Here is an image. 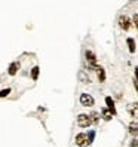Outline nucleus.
Segmentation results:
<instances>
[{"label": "nucleus", "mask_w": 138, "mask_h": 147, "mask_svg": "<svg viewBox=\"0 0 138 147\" xmlns=\"http://www.w3.org/2000/svg\"><path fill=\"white\" fill-rule=\"evenodd\" d=\"M85 58H86V63H88L89 68H91V70L94 71V70H95V67L98 65L95 54H94L92 51H86V52H85Z\"/></svg>", "instance_id": "nucleus-1"}, {"label": "nucleus", "mask_w": 138, "mask_h": 147, "mask_svg": "<svg viewBox=\"0 0 138 147\" xmlns=\"http://www.w3.org/2000/svg\"><path fill=\"white\" fill-rule=\"evenodd\" d=\"M76 144L79 147H89L91 141L88 138V134H77L76 135Z\"/></svg>", "instance_id": "nucleus-2"}, {"label": "nucleus", "mask_w": 138, "mask_h": 147, "mask_svg": "<svg viewBox=\"0 0 138 147\" xmlns=\"http://www.w3.org/2000/svg\"><path fill=\"white\" fill-rule=\"evenodd\" d=\"M117 22H119V27L122 28L123 31H128L129 28H131V20H129L126 15H120Z\"/></svg>", "instance_id": "nucleus-3"}, {"label": "nucleus", "mask_w": 138, "mask_h": 147, "mask_svg": "<svg viewBox=\"0 0 138 147\" xmlns=\"http://www.w3.org/2000/svg\"><path fill=\"white\" fill-rule=\"evenodd\" d=\"M80 104L83 107H92L95 104V100H94L89 94H82L80 95Z\"/></svg>", "instance_id": "nucleus-4"}, {"label": "nucleus", "mask_w": 138, "mask_h": 147, "mask_svg": "<svg viewBox=\"0 0 138 147\" xmlns=\"http://www.w3.org/2000/svg\"><path fill=\"white\" fill-rule=\"evenodd\" d=\"M77 125H79L80 128H86L91 125V120H89V115H83L80 113L79 116H77Z\"/></svg>", "instance_id": "nucleus-5"}, {"label": "nucleus", "mask_w": 138, "mask_h": 147, "mask_svg": "<svg viewBox=\"0 0 138 147\" xmlns=\"http://www.w3.org/2000/svg\"><path fill=\"white\" fill-rule=\"evenodd\" d=\"M128 111L134 119H138V102H131L128 106Z\"/></svg>", "instance_id": "nucleus-6"}, {"label": "nucleus", "mask_w": 138, "mask_h": 147, "mask_svg": "<svg viewBox=\"0 0 138 147\" xmlns=\"http://www.w3.org/2000/svg\"><path fill=\"white\" fill-rule=\"evenodd\" d=\"M94 71L97 73V76H98V80H100L101 83H102V82H106V70H104V68H102L101 65H97Z\"/></svg>", "instance_id": "nucleus-7"}, {"label": "nucleus", "mask_w": 138, "mask_h": 147, "mask_svg": "<svg viewBox=\"0 0 138 147\" xmlns=\"http://www.w3.org/2000/svg\"><path fill=\"white\" fill-rule=\"evenodd\" d=\"M18 70H20V63H12L11 65H9V68H7V73H9V76H15L16 73H18Z\"/></svg>", "instance_id": "nucleus-8"}, {"label": "nucleus", "mask_w": 138, "mask_h": 147, "mask_svg": "<svg viewBox=\"0 0 138 147\" xmlns=\"http://www.w3.org/2000/svg\"><path fill=\"white\" fill-rule=\"evenodd\" d=\"M128 132L131 134L132 137H138V125H137L135 122L129 123V126H128Z\"/></svg>", "instance_id": "nucleus-9"}, {"label": "nucleus", "mask_w": 138, "mask_h": 147, "mask_svg": "<svg viewBox=\"0 0 138 147\" xmlns=\"http://www.w3.org/2000/svg\"><path fill=\"white\" fill-rule=\"evenodd\" d=\"M126 43H128V49H129V52L134 54L135 51H137V45H135V40L132 37H128L126 39Z\"/></svg>", "instance_id": "nucleus-10"}, {"label": "nucleus", "mask_w": 138, "mask_h": 147, "mask_svg": "<svg viewBox=\"0 0 138 147\" xmlns=\"http://www.w3.org/2000/svg\"><path fill=\"white\" fill-rule=\"evenodd\" d=\"M89 120H91V125H97L100 122V115L97 111H91L89 113Z\"/></svg>", "instance_id": "nucleus-11"}, {"label": "nucleus", "mask_w": 138, "mask_h": 147, "mask_svg": "<svg viewBox=\"0 0 138 147\" xmlns=\"http://www.w3.org/2000/svg\"><path fill=\"white\" fill-rule=\"evenodd\" d=\"M101 116H102V119H104V120H110L111 117L114 116V113H113V111H111L110 109H102Z\"/></svg>", "instance_id": "nucleus-12"}, {"label": "nucleus", "mask_w": 138, "mask_h": 147, "mask_svg": "<svg viewBox=\"0 0 138 147\" xmlns=\"http://www.w3.org/2000/svg\"><path fill=\"white\" fill-rule=\"evenodd\" d=\"M106 104H107V109H110V110L116 115V106H114L113 98H111V97H106Z\"/></svg>", "instance_id": "nucleus-13"}, {"label": "nucleus", "mask_w": 138, "mask_h": 147, "mask_svg": "<svg viewBox=\"0 0 138 147\" xmlns=\"http://www.w3.org/2000/svg\"><path fill=\"white\" fill-rule=\"evenodd\" d=\"M79 79H80V82H82V83H85V85H88V83L91 82L89 76L86 74V71H83V70H82V71L79 73Z\"/></svg>", "instance_id": "nucleus-14"}, {"label": "nucleus", "mask_w": 138, "mask_h": 147, "mask_svg": "<svg viewBox=\"0 0 138 147\" xmlns=\"http://www.w3.org/2000/svg\"><path fill=\"white\" fill-rule=\"evenodd\" d=\"M39 71H40V68H39L37 65H36V67H33V70H31V79H33V80H37Z\"/></svg>", "instance_id": "nucleus-15"}, {"label": "nucleus", "mask_w": 138, "mask_h": 147, "mask_svg": "<svg viewBox=\"0 0 138 147\" xmlns=\"http://www.w3.org/2000/svg\"><path fill=\"white\" fill-rule=\"evenodd\" d=\"M11 94V88H6V89H2L0 91V98H5V97H7V95Z\"/></svg>", "instance_id": "nucleus-16"}, {"label": "nucleus", "mask_w": 138, "mask_h": 147, "mask_svg": "<svg viewBox=\"0 0 138 147\" xmlns=\"http://www.w3.org/2000/svg\"><path fill=\"white\" fill-rule=\"evenodd\" d=\"M88 138H89V141H91V144H92L94 138H95V131H94V129H92V131H89V132H88Z\"/></svg>", "instance_id": "nucleus-17"}, {"label": "nucleus", "mask_w": 138, "mask_h": 147, "mask_svg": "<svg viewBox=\"0 0 138 147\" xmlns=\"http://www.w3.org/2000/svg\"><path fill=\"white\" fill-rule=\"evenodd\" d=\"M132 22H134V25L138 28V13H134V16H132Z\"/></svg>", "instance_id": "nucleus-18"}, {"label": "nucleus", "mask_w": 138, "mask_h": 147, "mask_svg": "<svg viewBox=\"0 0 138 147\" xmlns=\"http://www.w3.org/2000/svg\"><path fill=\"white\" fill-rule=\"evenodd\" d=\"M131 147H138V140L137 138H134V140L131 141Z\"/></svg>", "instance_id": "nucleus-19"}, {"label": "nucleus", "mask_w": 138, "mask_h": 147, "mask_svg": "<svg viewBox=\"0 0 138 147\" xmlns=\"http://www.w3.org/2000/svg\"><path fill=\"white\" fill-rule=\"evenodd\" d=\"M135 80L138 82V67L135 68Z\"/></svg>", "instance_id": "nucleus-20"}, {"label": "nucleus", "mask_w": 138, "mask_h": 147, "mask_svg": "<svg viewBox=\"0 0 138 147\" xmlns=\"http://www.w3.org/2000/svg\"><path fill=\"white\" fill-rule=\"evenodd\" d=\"M134 86H135V89L138 91V82H137V80H134Z\"/></svg>", "instance_id": "nucleus-21"}]
</instances>
